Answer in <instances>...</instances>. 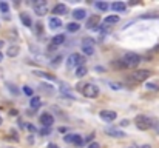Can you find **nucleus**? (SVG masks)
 Wrapping results in <instances>:
<instances>
[{
  "instance_id": "nucleus-5",
  "label": "nucleus",
  "mask_w": 159,
  "mask_h": 148,
  "mask_svg": "<svg viewBox=\"0 0 159 148\" xmlns=\"http://www.w3.org/2000/svg\"><path fill=\"white\" fill-rule=\"evenodd\" d=\"M33 8H34L37 16H45L48 12V5H46L45 0H36V2L33 3Z\"/></svg>"
},
{
  "instance_id": "nucleus-6",
  "label": "nucleus",
  "mask_w": 159,
  "mask_h": 148,
  "mask_svg": "<svg viewBox=\"0 0 159 148\" xmlns=\"http://www.w3.org/2000/svg\"><path fill=\"white\" fill-rule=\"evenodd\" d=\"M150 76H151V73L148 70H138L131 74V80H135V82H144V80H147Z\"/></svg>"
},
{
  "instance_id": "nucleus-9",
  "label": "nucleus",
  "mask_w": 159,
  "mask_h": 148,
  "mask_svg": "<svg viewBox=\"0 0 159 148\" xmlns=\"http://www.w3.org/2000/svg\"><path fill=\"white\" fill-rule=\"evenodd\" d=\"M105 133L111 137H125V133L122 130H119V128H114V127H108L107 130H105Z\"/></svg>"
},
{
  "instance_id": "nucleus-26",
  "label": "nucleus",
  "mask_w": 159,
  "mask_h": 148,
  "mask_svg": "<svg viewBox=\"0 0 159 148\" xmlns=\"http://www.w3.org/2000/svg\"><path fill=\"white\" fill-rule=\"evenodd\" d=\"M0 11H2L3 14H6V12L9 11V5L6 2H0Z\"/></svg>"
},
{
  "instance_id": "nucleus-3",
  "label": "nucleus",
  "mask_w": 159,
  "mask_h": 148,
  "mask_svg": "<svg viewBox=\"0 0 159 148\" xmlns=\"http://www.w3.org/2000/svg\"><path fill=\"white\" fill-rule=\"evenodd\" d=\"M127 65V68H133V66H138L141 63V57L136 54V52H127L122 59Z\"/></svg>"
},
{
  "instance_id": "nucleus-39",
  "label": "nucleus",
  "mask_w": 159,
  "mask_h": 148,
  "mask_svg": "<svg viewBox=\"0 0 159 148\" xmlns=\"http://www.w3.org/2000/svg\"><path fill=\"white\" fill-rule=\"evenodd\" d=\"M3 60V54H2V51H0V62Z\"/></svg>"
},
{
  "instance_id": "nucleus-29",
  "label": "nucleus",
  "mask_w": 159,
  "mask_h": 148,
  "mask_svg": "<svg viewBox=\"0 0 159 148\" xmlns=\"http://www.w3.org/2000/svg\"><path fill=\"white\" fill-rule=\"evenodd\" d=\"M147 88H148V90H153V91H157V90H159V87L154 85V83H147Z\"/></svg>"
},
{
  "instance_id": "nucleus-15",
  "label": "nucleus",
  "mask_w": 159,
  "mask_h": 148,
  "mask_svg": "<svg viewBox=\"0 0 159 148\" xmlns=\"http://www.w3.org/2000/svg\"><path fill=\"white\" fill-rule=\"evenodd\" d=\"M110 8H111L113 11H116V12H124V11L127 9V5H125L124 2H114V3L110 5Z\"/></svg>"
},
{
  "instance_id": "nucleus-19",
  "label": "nucleus",
  "mask_w": 159,
  "mask_h": 148,
  "mask_svg": "<svg viewBox=\"0 0 159 148\" xmlns=\"http://www.w3.org/2000/svg\"><path fill=\"white\" fill-rule=\"evenodd\" d=\"M30 105H31L33 110H39V108L42 106V100L39 99V97H36V96H33L31 100H30Z\"/></svg>"
},
{
  "instance_id": "nucleus-41",
  "label": "nucleus",
  "mask_w": 159,
  "mask_h": 148,
  "mask_svg": "<svg viewBox=\"0 0 159 148\" xmlns=\"http://www.w3.org/2000/svg\"><path fill=\"white\" fill-rule=\"evenodd\" d=\"M154 51H157V52H159V45H157V46L154 48Z\"/></svg>"
},
{
  "instance_id": "nucleus-38",
  "label": "nucleus",
  "mask_w": 159,
  "mask_h": 148,
  "mask_svg": "<svg viewBox=\"0 0 159 148\" xmlns=\"http://www.w3.org/2000/svg\"><path fill=\"white\" fill-rule=\"evenodd\" d=\"M139 148H151V146H150V145H141Z\"/></svg>"
},
{
  "instance_id": "nucleus-22",
  "label": "nucleus",
  "mask_w": 159,
  "mask_h": 148,
  "mask_svg": "<svg viewBox=\"0 0 159 148\" xmlns=\"http://www.w3.org/2000/svg\"><path fill=\"white\" fill-rule=\"evenodd\" d=\"M79 30H81V25H79L77 22H71L67 25V31L68 33H77Z\"/></svg>"
},
{
  "instance_id": "nucleus-2",
  "label": "nucleus",
  "mask_w": 159,
  "mask_h": 148,
  "mask_svg": "<svg viewBox=\"0 0 159 148\" xmlns=\"http://www.w3.org/2000/svg\"><path fill=\"white\" fill-rule=\"evenodd\" d=\"M135 124H136V127L139 128V130H150L151 127H153V122H151V119L150 117H147V116H142V114H139V116H136L135 117Z\"/></svg>"
},
{
  "instance_id": "nucleus-32",
  "label": "nucleus",
  "mask_w": 159,
  "mask_h": 148,
  "mask_svg": "<svg viewBox=\"0 0 159 148\" xmlns=\"http://www.w3.org/2000/svg\"><path fill=\"white\" fill-rule=\"evenodd\" d=\"M127 125H128V120H127V119H124L122 122H121V127H127Z\"/></svg>"
},
{
  "instance_id": "nucleus-8",
  "label": "nucleus",
  "mask_w": 159,
  "mask_h": 148,
  "mask_svg": "<svg viewBox=\"0 0 159 148\" xmlns=\"http://www.w3.org/2000/svg\"><path fill=\"white\" fill-rule=\"evenodd\" d=\"M63 139H65V142H68V143H74V145H82V143H84L82 136H79V134H74V133L67 134V136H65Z\"/></svg>"
},
{
  "instance_id": "nucleus-21",
  "label": "nucleus",
  "mask_w": 159,
  "mask_h": 148,
  "mask_svg": "<svg viewBox=\"0 0 159 148\" xmlns=\"http://www.w3.org/2000/svg\"><path fill=\"white\" fill-rule=\"evenodd\" d=\"M87 73H88V70H87V66H85V65H82V66H77V68H76V71H74L76 77H79V79H82V77H84Z\"/></svg>"
},
{
  "instance_id": "nucleus-4",
  "label": "nucleus",
  "mask_w": 159,
  "mask_h": 148,
  "mask_svg": "<svg viewBox=\"0 0 159 148\" xmlns=\"http://www.w3.org/2000/svg\"><path fill=\"white\" fill-rule=\"evenodd\" d=\"M82 94L85 97H97L99 96V87H96L94 83H87L82 87Z\"/></svg>"
},
{
  "instance_id": "nucleus-42",
  "label": "nucleus",
  "mask_w": 159,
  "mask_h": 148,
  "mask_svg": "<svg viewBox=\"0 0 159 148\" xmlns=\"http://www.w3.org/2000/svg\"><path fill=\"white\" fill-rule=\"evenodd\" d=\"M0 46H3V42H0Z\"/></svg>"
},
{
  "instance_id": "nucleus-33",
  "label": "nucleus",
  "mask_w": 159,
  "mask_h": 148,
  "mask_svg": "<svg viewBox=\"0 0 159 148\" xmlns=\"http://www.w3.org/2000/svg\"><path fill=\"white\" fill-rule=\"evenodd\" d=\"M40 133L42 134H49V130L48 128H43V130H40Z\"/></svg>"
},
{
  "instance_id": "nucleus-12",
  "label": "nucleus",
  "mask_w": 159,
  "mask_h": 148,
  "mask_svg": "<svg viewBox=\"0 0 159 148\" xmlns=\"http://www.w3.org/2000/svg\"><path fill=\"white\" fill-rule=\"evenodd\" d=\"M52 12H54L56 16H65L68 12V9H67V6H65L63 3H57L54 8H52Z\"/></svg>"
},
{
  "instance_id": "nucleus-30",
  "label": "nucleus",
  "mask_w": 159,
  "mask_h": 148,
  "mask_svg": "<svg viewBox=\"0 0 159 148\" xmlns=\"http://www.w3.org/2000/svg\"><path fill=\"white\" fill-rule=\"evenodd\" d=\"M88 148H100V145L97 142H91V143H88Z\"/></svg>"
},
{
  "instance_id": "nucleus-36",
  "label": "nucleus",
  "mask_w": 159,
  "mask_h": 148,
  "mask_svg": "<svg viewBox=\"0 0 159 148\" xmlns=\"http://www.w3.org/2000/svg\"><path fill=\"white\" fill-rule=\"evenodd\" d=\"M154 130H156V133L159 134V124H156V125H154Z\"/></svg>"
},
{
  "instance_id": "nucleus-44",
  "label": "nucleus",
  "mask_w": 159,
  "mask_h": 148,
  "mask_svg": "<svg viewBox=\"0 0 159 148\" xmlns=\"http://www.w3.org/2000/svg\"><path fill=\"white\" fill-rule=\"evenodd\" d=\"M8 148H11V146H8Z\"/></svg>"
},
{
  "instance_id": "nucleus-14",
  "label": "nucleus",
  "mask_w": 159,
  "mask_h": 148,
  "mask_svg": "<svg viewBox=\"0 0 159 148\" xmlns=\"http://www.w3.org/2000/svg\"><path fill=\"white\" fill-rule=\"evenodd\" d=\"M48 25H49L51 30H59L60 26H62V20H60L59 17H49Z\"/></svg>"
},
{
  "instance_id": "nucleus-37",
  "label": "nucleus",
  "mask_w": 159,
  "mask_h": 148,
  "mask_svg": "<svg viewBox=\"0 0 159 148\" xmlns=\"http://www.w3.org/2000/svg\"><path fill=\"white\" fill-rule=\"evenodd\" d=\"M59 131H60V133H65V131H67V128H63V127H60V128H59Z\"/></svg>"
},
{
  "instance_id": "nucleus-40",
  "label": "nucleus",
  "mask_w": 159,
  "mask_h": 148,
  "mask_svg": "<svg viewBox=\"0 0 159 148\" xmlns=\"http://www.w3.org/2000/svg\"><path fill=\"white\" fill-rule=\"evenodd\" d=\"M3 124V119H2V116H0V125H2Z\"/></svg>"
},
{
  "instance_id": "nucleus-7",
  "label": "nucleus",
  "mask_w": 159,
  "mask_h": 148,
  "mask_svg": "<svg viewBox=\"0 0 159 148\" xmlns=\"http://www.w3.org/2000/svg\"><path fill=\"white\" fill-rule=\"evenodd\" d=\"M82 51H84V54L91 56L93 52H94V40L93 39H84L82 40Z\"/></svg>"
},
{
  "instance_id": "nucleus-35",
  "label": "nucleus",
  "mask_w": 159,
  "mask_h": 148,
  "mask_svg": "<svg viewBox=\"0 0 159 148\" xmlns=\"http://www.w3.org/2000/svg\"><path fill=\"white\" fill-rule=\"evenodd\" d=\"M26 127H28V130H31V131H36V128L33 125H26Z\"/></svg>"
},
{
  "instance_id": "nucleus-43",
  "label": "nucleus",
  "mask_w": 159,
  "mask_h": 148,
  "mask_svg": "<svg viewBox=\"0 0 159 148\" xmlns=\"http://www.w3.org/2000/svg\"><path fill=\"white\" fill-rule=\"evenodd\" d=\"M128 148H133V146H128Z\"/></svg>"
},
{
  "instance_id": "nucleus-13",
  "label": "nucleus",
  "mask_w": 159,
  "mask_h": 148,
  "mask_svg": "<svg viewBox=\"0 0 159 148\" xmlns=\"http://www.w3.org/2000/svg\"><path fill=\"white\" fill-rule=\"evenodd\" d=\"M96 25H100V17H99V16H91V17L88 19L87 28H90V30H94V28H96Z\"/></svg>"
},
{
  "instance_id": "nucleus-34",
  "label": "nucleus",
  "mask_w": 159,
  "mask_h": 148,
  "mask_svg": "<svg viewBox=\"0 0 159 148\" xmlns=\"http://www.w3.org/2000/svg\"><path fill=\"white\" fill-rule=\"evenodd\" d=\"M48 148H59V146H57L56 143H49V145H48Z\"/></svg>"
},
{
  "instance_id": "nucleus-16",
  "label": "nucleus",
  "mask_w": 159,
  "mask_h": 148,
  "mask_svg": "<svg viewBox=\"0 0 159 148\" xmlns=\"http://www.w3.org/2000/svg\"><path fill=\"white\" fill-rule=\"evenodd\" d=\"M73 17H74L76 20H82V19L87 17V11L82 9V8H77V9L73 11Z\"/></svg>"
},
{
  "instance_id": "nucleus-1",
  "label": "nucleus",
  "mask_w": 159,
  "mask_h": 148,
  "mask_svg": "<svg viewBox=\"0 0 159 148\" xmlns=\"http://www.w3.org/2000/svg\"><path fill=\"white\" fill-rule=\"evenodd\" d=\"M84 62H85V59H84L81 54L73 52V54H70L68 59H67V68H68V70H76L77 66H82Z\"/></svg>"
},
{
  "instance_id": "nucleus-27",
  "label": "nucleus",
  "mask_w": 159,
  "mask_h": 148,
  "mask_svg": "<svg viewBox=\"0 0 159 148\" xmlns=\"http://www.w3.org/2000/svg\"><path fill=\"white\" fill-rule=\"evenodd\" d=\"M113 66H114V68H127V65H125L124 60H116L113 63Z\"/></svg>"
},
{
  "instance_id": "nucleus-17",
  "label": "nucleus",
  "mask_w": 159,
  "mask_h": 148,
  "mask_svg": "<svg viewBox=\"0 0 159 148\" xmlns=\"http://www.w3.org/2000/svg\"><path fill=\"white\" fill-rule=\"evenodd\" d=\"M60 93L63 94L65 97H68V99H74V93L70 90V87H68V85H62V87H60Z\"/></svg>"
},
{
  "instance_id": "nucleus-25",
  "label": "nucleus",
  "mask_w": 159,
  "mask_h": 148,
  "mask_svg": "<svg viewBox=\"0 0 159 148\" xmlns=\"http://www.w3.org/2000/svg\"><path fill=\"white\" fill-rule=\"evenodd\" d=\"M19 54V46H11L9 49H8V56L9 57H14V56H17Z\"/></svg>"
},
{
  "instance_id": "nucleus-28",
  "label": "nucleus",
  "mask_w": 159,
  "mask_h": 148,
  "mask_svg": "<svg viewBox=\"0 0 159 148\" xmlns=\"http://www.w3.org/2000/svg\"><path fill=\"white\" fill-rule=\"evenodd\" d=\"M23 93L28 94V96H33V90H31L30 87H23Z\"/></svg>"
},
{
  "instance_id": "nucleus-20",
  "label": "nucleus",
  "mask_w": 159,
  "mask_h": 148,
  "mask_svg": "<svg viewBox=\"0 0 159 148\" xmlns=\"http://www.w3.org/2000/svg\"><path fill=\"white\" fill-rule=\"evenodd\" d=\"M20 20H22V23L26 26V28H30V26H33V22H31L30 16H28V14H25V12H20Z\"/></svg>"
},
{
  "instance_id": "nucleus-10",
  "label": "nucleus",
  "mask_w": 159,
  "mask_h": 148,
  "mask_svg": "<svg viewBox=\"0 0 159 148\" xmlns=\"http://www.w3.org/2000/svg\"><path fill=\"white\" fill-rule=\"evenodd\" d=\"M99 116H100V119L105 120V122H113L117 114H116L114 111H110V110H103V111L99 113Z\"/></svg>"
},
{
  "instance_id": "nucleus-23",
  "label": "nucleus",
  "mask_w": 159,
  "mask_h": 148,
  "mask_svg": "<svg viewBox=\"0 0 159 148\" xmlns=\"http://www.w3.org/2000/svg\"><path fill=\"white\" fill-rule=\"evenodd\" d=\"M94 8L99 9V11H102V12H105V11L110 8V5H108L107 2H96V3H94Z\"/></svg>"
},
{
  "instance_id": "nucleus-24",
  "label": "nucleus",
  "mask_w": 159,
  "mask_h": 148,
  "mask_svg": "<svg viewBox=\"0 0 159 148\" xmlns=\"http://www.w3.org/2000/svg\"><path fill=\"white\" fill-rule=\"evenodd\" d=\"M107 25H113V23H117L119 22V16H108V17H105V20H103Z\"/></svg>"
},
{
  "instance_id": "nucleus-18",
  "label": "nucleus",
  "mask_w": 159,
  "mask_h": 148,
  "mask_svg": "<svg viewBox=\"0 0 159 148\" xmlns=\"http://www.w3.org/2000/svg\"><path fill=\"white\" fill-rule=\"evenodd\" d=\"M63 42H65V36H63V34H57V36L52 37L51 45H52V46H59V45H62Z\"/></svg>"
},
{
  "instance_id": "nucleus-11",
  "label": "nucleus",
  "mask_w": 159,
  "mask_h": 148,
  "mask_svg": "<svg viewBox=\"0 0 159 148\" xmlns=\"http://www.w3.org/2000/svg\"><path fill=\"white\" fill-rule=\"evenodd\" d=\"M40 124H42L45 128H48V127H51L52 124H54V117H52L49 113H43V114L40 116Z\"/></svg>"
},
{
  "instance_id": "nucleus-31",
  "label": "nucleus",
  "mask_w": 159,
  "mask_h": 148,
  "mask_svg": "<svg viewBox=\"0 0 159 148\" xmlns=\"http://www.w3.org/2000/svg\"><path fill=\"white\" fill-rule=\"evenodd\" d=\"M110 87L114 88V90H121V85H119V83H110Z\"/></svg>"
}]
</instances>
